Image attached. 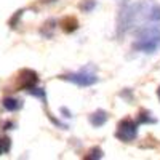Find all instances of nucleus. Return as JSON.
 <instances>
[{"label": "nucleus", "mask_w": 160, "mask_h": 160, "mask_svg": "<svg viewBox=\"0 0 160 160\" xmlns=\"http://www.w3.org/2000/svg\"><path fill=\"white\" fill-rule=\"evenodd\" d=\"M117 2H120V3L123 5V3H128V0H117Z\"/></svg>", "instance_id": "f3484780"}, {"label": "nucleus", "mask_w": 160, "mask_h": 160, "mask_svg": "<svg viewBox=\"0 0 160 160\" xmlns=\"http://www.w3.org/2000/svg\"><path fill=\"white\" fill-rule=\"evenodd\" d=\"M106 122H108V112L102 111V109L93 112V114L90 115V123H91L93 127H102Z\"/></svg>", "instance_id": "423d86ee"}, {"label": "nucleus", "mask_w": 160, "mask_h": 160, "mask_svg": "<svg viewBox=\"0 0 160 160\" xmlns=\"http://www.w3.org/2000/svg\"><path fill=\"white\" fill-rule=\"evenodd\" d=\"M160 47V26H144L136 32V42L133 50L154 53Z\"/></svg>", "instance_id": "f257e3e1"}, {"label": "nucleus", "mask_w": 160, "mask_h": 160, "mask_svg": "<svg viewBox=\"0 0 160 160\" xmlns=\"http://www.w3.org/2000/svg\"><path fill=\"white\" fill-rule=\"evenodd\" d=\"M95 7H96V2H95V0H83V2L80 3V10H83L85 13L91 11Z\"/></svg>", "instance_id": "ddd939ff"}, {"label": "nucleus", "mask_w": 160, "mask_h": 160, "mask_svg": "<svg viewBox=\"0 0 160 160\" xmlns=\"http://www.w3.org/2000/svg\"><path fill=\"white\" fill-rule=\"evenodd\" d=\"M136 22V11H135V5L130 3H123L120 8L118 18H117V37L125 35Z\"/></svg>", "instance_id": "f03ea898"}, {"label": "nucleus", "mask_w": 160, "mask_h": 160, "mask_svg": "<svg viewBox=\"0 0 160 160\" xmlns=\"http://www.w3.org/2000/svg\"><path fill=\"white\" fill-rule=\"evenodd\" d=\"M157 96H158V99H160V87H158V90H157Z\"/></svg>", "instance_id": "a211bd4d"}, {"label": "nucleus", "mask_w": 160, "mask_h": 160, "mask_svg": "<svg viewBox=\"0 0 160 160\" xmlns=\"http://www.w3.org/2000/svg\"><path fill=\"white\" fill-rule=\"evenodd\" d=\"M151 21H160V5L154 2L151 5Z\"/></svg>", "instance_id": "f8f14e48"}, {"label": "nucleus", "mask_w": 160, "mask_h": 160, "mask_svg": "<svg viewBox=\"0 0 160 160\" xmlns=\"http://www.w3.org/2000/svg\"><path fill=\"white\" fill-rule=\"evenodd\" d=\"M59 26H61V29H62L64 32H68V34H69V32L77 31V28H78V21H77L74 16H66V18L61 19Z\"/></svg>", "instance_id": "0eeeda50"}, {"label": "nucleus", "mask_w": 160, "mask_h": 160, "mask_svg": "<svg viewBox=\"0 0 160 160\" xmlns=\"http://www.w3.org/2000/svg\"><path fill=\"white\" fill-rule=\"evenodd\" d=\"M55 24H56V21L55 19H50V21H47L45 24H43V28H42V35H45V37H51L53 35V31H55Z\"/></svg>", "instance_id": "1a4fd4ad"}, {"label": "nucleus", "mask_w": 160, "mask_h": 160, "mask_svg": "<svg viewBox=\"0 0 160 160\" xmlns=\"http://www.w3.org/2000/svg\"><path fill=\"white\" fill-rule=\"evenodd\" d=\"M138 135V125L133 122L131 118H125L122 120L118 125H117V131H115V136L123 141V142H131L133 139L136 138Z\"/></svg>", "instance_id": "7ed1b4c3"}, {"label": "nucleus", "mask_w": 160, "mask_h": 160, "mask_svg": "<svg viewBox=\"0 0 160 160\" xmlns=\"http://www.w3.org/2000/svg\"><path fill=\"white\" fill-rule=\"evenodd\" d=\"M22 106V102L19 99H15V98H5L3 99V108L7 111H18Z\"/></svg>", "instance_id": "6e6552de"}, {"label": "nucleus", "mask_w": 160, "mask_h": 160, "mask_svg": "<svg viewBox=\"0 0 160 160\" xmlns=\"http://www.w3.org/2000/svg\"><path fill=\"white\" fill-rule=\"evenodd\" d=\"M138 122H139V123H155V118H152L149 112L141 111L139 115H138Z\"/></svg>", "instance_id": "9d476101"}, {"label": "nucleus", "mask_w": 160, "mask_h": 160, "mask_svg": "<svg viewBox=\"0 0 160 160\" xmlns=\"http://www.w3.org/2000/svg\"><path fill=\"white\" fill-rule=\"evenodd\" d=\"M10 151V139L8 138H0V155Z\"/></svg>", "instance_id": "2eb2a0df"}, {"label": "nucleus", "mask_w": 160, "mask_h": 160, "mask_svg": "<svg viewBox=\"0 0 160 160\" xmlns=\"http://www.w3.org/2000/svg\"><path fill=\"white\" fill-rule=\"evenodd\" d=\"M38 82V77L34 71L31 69H24L19 72V87L24 88V90H29L32 87H35Z\"/></svg>", "instance_id": "39448f33"}, {"label": "nucleus", "mask_w": 160, "mask_h": 160, "mask_svg": "<svg viewBox=\"0 0 160 160\" xmlns=\"http://www.w3.org/2000/svg\"><path fill=\"white\" fill-rule=\"evenodd\" d=\"M101 157H102V151H101L99 148H93V149H90V152L85 155L87 160H96V158H101Z\"/></svg>", "instance_id": "9b49d317"}, {"label": "nucleus", "mask_w": 160, "mask_h": 160, "mask_svg": "<svg viewBox=\"0 0 160 160\" xmlns=\"http://www.w3.org/2000/svg\"><path fill=\"white\" fill-rule=\"evenodd\" d=\"M62 80H68V82H72L78 87H90L93 83H96L98 77L95 74H90V72H75V74H68V75H61Z\"/></svg>", "instance_id": "20e7f679"}, {"label": "nucleus", "mask_w": 160, "mask_h": 160, "mask_svg": "<svg viewBox=\"0 0 160 160\" xmlns=\"http://www.w3.org/2000/svg\"><path fill=\"white\" fill-rule=\"evenodd\" d=\"M43 2H47V3H50V2H53V0H43Z\"/></svg>", "instance_id": "6ab92c4d"}, {"label": "nucleus", "mask_w": 160, "mask_h": 160, "mask_svg": "<svg viewBox=\"0 0 160 160\" xmlns=\"http://www.w3.org/2000/svg\"><path fill=\"white\" fill-rule=\"evenodd\" d=\"M61 112H62V114H66V117H71V114H69V111H68V109H64V108H62V109H61Z\"/></svg>", "instance_id": "dca6fc26"}, {"label": "nucleus", "mask_w": 160, "mask_h": 160, "mask_svg": "<svg viewBox=\"0 0 160 160\" xmlns=\"http://www.w3.org/2000/svg\"><path fill=\"white\" fill-rule=\"evenodd\" d=\"M29 91V95H32V96H37V98H42L43 101H45V90H40V88H35V87H32V88H29L28 90Z\"/></svg>", "instance_id": "4468645a"}]
</instances>
